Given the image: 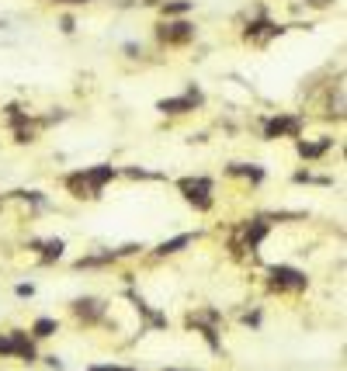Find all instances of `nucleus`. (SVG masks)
<instances>
[{"label": "nucleus", "instance_id": "nucleus-1", "mask_svg": "<svg viewBox=\"0 0 347 371\" xmlns=\"http://www.w3.org/2000/svg\"><path fill=\"white\" fill-rule=\"evenodd\" d=\"M118 173H122V170H118L115 163L80 167V170H73V173L63 177V188H66L73 198H80V202H94V198H101V191L108 188V184H112Z\"/></svg>", "mask_w": 347, "mask_h": 371}, {"label": "nucleus", "instance_id": "nucleus-2", "mask_svg": "<svg viewBox=\"0 0 347 371\" xmlns=\"http://www.w3.org/2000/svg\"><path fill=\"white\" fill-rule=\"evenodd\" d=\"M178 191H181V198L195 209V212H209L212 205H215V184H212V177H181L178 180Z\"/></svg>", "mask_w": 347, "mask_h": 371}, {"label": "nucleus", "instance_id": "nucleus-3", "mask_svg": "<svg viewBox=\"0 0 347 371\" xmlns=\"http://www.w3.org/2000/svg\"><path fill=\"white\" fill-rule=\"evenodd\" d=\"M268 288L278 292V295H285V292H306L309 288V277H306V271H299L292 264H275V267H268Z\"/></svg>", "mask_w": 347, "mask_h": 371}, {"label": "nucleus", "instance_id": "nucleus-4", "mask_svg": "<svg viewBox=\"0 0 347 371\" xmlns=\"http://www.w3.org/2000/svg\"><path fill=\"white\" fill-rule=\"evenodd\" d=\"M306 129V115L299 112H278L271 118H264V139L275 142V139H299Z\"/></svg>", "mask_w": 347, "mask_h": 371}, {"label": "nucleus", "instance_id": "nucleus-5", "mask_svg": "<svg viewBox=\"0 0 347 371\" xmlns=\"http://www.w3.org/2000/svg\"><path fill=\"white\" fill-rule=\"evenodd\" d=\"M0 357H21V361H35L39 350H35V337L28 330H8L0 333Z\"/></svg>", "mask_w": 347, "mask_h": 371}, {"label": "nucleus", "instance_id": "nucleus-6", "mask_svg": "<svg viewBox=\"0 0 347 371\" xmlns=\"http://www.w3.org/2000/svg\"><path fill=\"white\" fill-rule=\"evenodd\" d=\"M205 105V94L198 87H188L181 98H163V101H156V112L160 115H170V118H181V115H191V112H198Z\"/></svg>", "mask_w": 347, "mask_h": 371}, {"label": "nucleus", "instance_id": "nucleus-7", "mask_svg": "<svg viewBox=\"0 0 347 371\" xmlns=\"http://www.w3.org/2000/svg\"><path fill=\"white\" fill-rule=\"evenodd\" d=\"M188 326H191L195 333H202V337L209 340L212 350H222V340H219L222 312H219V309H198V312H191V316H188Z\"/></svg>", "mask_w": 347, "mask_h": 371}, {"label": "nucleus", "instance_id": "nucleus-8", "mask_svg": "<svg viewBox=\"0 0 347 371\" xmlns=\"http://www.w3.org/2000/svg\"><path fill=\"white\" fill-rule=\"evenodd\" d=\"M70 312L83 323V326H94L108 316V302L105 299H94V295H83V299H73L70 302Z\"/></svg>", "mask_w": 347, "mask_h": 371}, {"label": "nucleus", "instance_id": "nucleus-9", "mask_svg": "<svg viewBox=\"0 0 347 371\" xmlns=\"http://www.w3.org/2000/svg\"><path fill=\"white\" fill-rule=\"evenodd\" d=\"M156 39L163 42V45H188L191 39H195V25L191 21H185V18H178V21H163V25H156Z\"/></svg>", "mask_w": 347, "mask_h": 371}, {"label": "nucleus", "instance_id": "nucleus-10", "mask_svg": "<svg viewBox=\"0 0 347 371\" xmlns=\"http://www.w3.org/2000/svg\"><path fill=\"white\" fill-rule=\"evenodd\" d=\"M295 149H299V156L302 160H323L330 149H333V139L330 136H323L319 142H306V139H295Z\"/></svg>", "mask_w": 347, "mask_h": 371}, {"label": "nucleus", "instance_id": "nucleus-11", "mask_svg": "<svg viewBox=\"0 0 347 371\" xmlns=\"http://www.w3.org/2000/svg\"><path fill=\"white\" fill-rule=\"evenodd\" d=\"M195 240H198V233H181V236H174V240H163L153 250V257H174V253H181L185 246H191Z\"/></svg>", "mask_w": 347, "mask_h": 371}, {"label": "nucleus", "instance_id": "nucleus-12", "mask_svg": "<svg viewBox=\"0 0 347 371\" xmlns=\"http://www.w3.org/2000/svg\"><path fill=\"white\" fill-rule=\"evenodd\" d=\"M32 246L39 250V260H42V264L59 260V257H63V250H66V243H63V240H35Z\"/></svg>", "mask_w": 347, "mask_h": 371}, {"label": "nucleus", "instance_id": "nucleus-13", "mask_svg": "<svg viewBox=\"0 0 347 371\" xmlns=\"http://www.w3.org/2000/svg\"><path fill=\"white\" fill-rule=\"evenodd\" d=\"M226 173H229V177H243V180H250V184H260V180H264V167H257V163H229Z\"/></svg>", "mask_w": 347, "mask_h": 371}, {"label": "nucleus", "instance_id": "nucleus-14", "mask_svg": "<svg viewBox=\"0 0 347 371\" xmlns=\"http://www.w3.org/2000/svg\"><path fill=\"white\" fill-rule=\"evenodd\" d=\"M35 340H49L52 333H59V323L52 319V316H39L35 323H32V330H28Z\"/></svg>", "mask_w": 347, "mask_h": 371}, {"label": "nucleus", "instance_id": "nucleus-15", "mask_svg": "<svg viewBox=\"0 0 347 371\" xmlns=\"http://www.w3.org/2000/svg\"><path fill=\"white\" fill-rule=\"evenodd\" d=\"M191 8H195V0H167L160 11H163V18H181V14H188Z\"/></svg>", "mask_w": 347, "mask_h": 371}, {"label": "nucleus", "instance_id": "nucleus-16", "mask_svg": "<svg viewBox=\"0 0 347 371\" xmlns=\"http://www.w3.org/2000/svg\"><path fill=\"white\" fill-rule=\"evenodd\" d=\"M125 177H136V180H163L167 173H156V170H143V167H125L122 170Z\"/></svg>", "mask_w": 347, "mask_h": 371}, {"label": "nucleus", "instance_id": "nucleus-17", "mask_svg": "<svg viewBox=\"0 0 347 371\" xmlns=\"http://www.w3.org/2000/svg\"><path fill=\"white\" fill-rule=\"evenodd\" d=\"M292 180H295V184H333L330 177H316V173H309V170H295Z\"/></svg>", "mask_w": 347, "mask_h": 371}, {"label": "nucleus", "instance_id": "nucleus-18", "mask_svg": "<svg viewBox=\"0 0 347 371\" xmlns=\"http://www.w3.org/2000/svg\"><path fill=\"white\" fill-rule=\"evenodd\" d=\"M122 52H125L129 59H139V56H143V45H136V42H125V45H122Z\"/></svg>", "mask_w": 347, "mask_h": 371}, {"label": "nucleus", "instance_id": "nucleus-19", "mask_svg": "<svg viewBox=\"0 0 347 371\" xmlns=\"http://www.w3.org/2000/svg\"><path fill=\"white\" fill-rule=\"evenodd\" d=\"M91 371H139V368H122V364H94Z\"/></svg>", "mask_w": 347, "mask_h": 371}, {"label": "nucleus", "instance_id": "nucleus-20", "mask_svg": "<svg viewBox=\"0 0 347 371\" xmlns=\"http://www.w3.org/2000/svg\"><path fill=\"white\" fill-rule=\"evenodd\" d=\"M14 292H18V299H32L35 295V285H18Z\"/></svg>", "mask_w": 347, "mask_h": 371}, {"label": "nucleus", "instance_id": "nucleus-21", "mask_svg": "<svg viewBox=\"0 0 347 371\" xmlns=\"http://www.w3.org/2000/svg\"><path fill=\"white\" fill-rule=\"evenodd\" d=\"M63 32H66V35H73V32H76V25H73V18H63Z\"/></svg>", "mask_w": 347, "mask_h": 371}, {"label": "nucleus", "instance_id": "nucleus-22", "mask_svg": "<svg viewBox=\"0 0 347 371\" xmlns=\"http://www.w3.org/2000/svg\"><path fill=\"white\" fill-rule=\"evenodd\" d=\"M309 4H313V8H326V4H330V0H309Z\"/></svg>", "mask_w": 347, "mask_h": 371}, {"label": "nucleus", "instance_id": "nucleus-23", "mask_svg": "<svg viewBox=\"0 0 347 371\" xmlns=\"http://www.w3.org/2000/svg\"><path fill=\"white\" fill-rule=\"evenodd\" d=\"M56 4H87V0H56Z\"/></svg>", "mask_w": 347, "mask_h": 371}, {"label": "nucleus", "instance_id": "nucleus-24", "mask_svg": "<svg viewBox=\"0 0 347 371\" xmlns=\"http://www.w3.org/2000/svg\"><path fill=\"white\" fill-rule=\"evenodd\" d=\"M163 371H198V368H163Z\"/></svg>", "mask_w": 347, "mask_h": 371}]
</instances>
